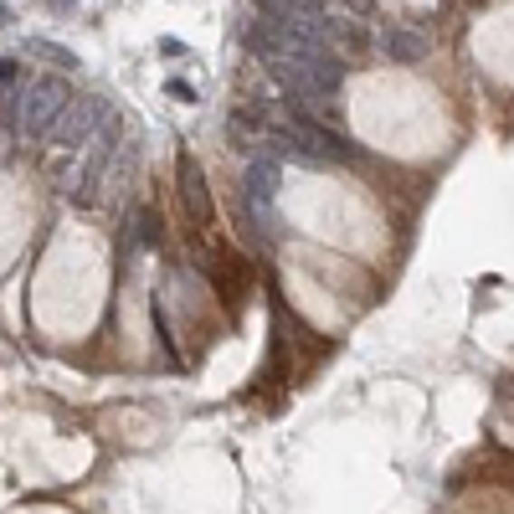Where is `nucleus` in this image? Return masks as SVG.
Instances as JSON below:
<instances>
[{"label": "nucleus", "instance_id": "nucleus-1", "mask_svg": "<svg viewBox=\"0 0 514 514\" xmlns=\"http://www.w3.org/2000/svg\"><path fill=\"white\" fill-rule=\"evenodd\" d=\"M62 109H67V88H62V82H57V78L36 82V93L26 88V98H21V128L42 134V128H47Z\"/></svg>", "mask_w": 514, "mask_h": 514}, {"label": "nucleus", "instance_id": "nucleus-2", "mask_svg": "<svg viewBox=\"0 0 514 514\" xmlns=\"http://www.w3.org/2000/svg\"><path fill=\"white\" fill-rule=\"evenodd\" d=\"M324 42L335 57H355V52H370V32L366 21L345 16V11H324Z\"/></svg>", "mask_w": 514, "mask_h": 514}, {"label": "nucleus", "instance_id": "nucleus-3", "mask_svg": "<svg viewBox=\"0 0 514 514\" xmlns=\"http://www.w3.org/2000/svg\"><path fill=\"white\" fill-rule=\"evenodd\" d=\"M381 52L391 57V62H422V57L433 52V36L396 21V26H386V32H381Z\"/></svg>", "mask_w": 514, "mask_h": 514}, {"label": "nucleus", "instance_id": "nucleus-4", "mask_svg": "<svg viewBox=\"0 0 514 514\" xmlns=\"http://www.w3.org/2000/svg\"><path fill=\"white\" fill-rule=\"evenodd\" d=\"M273 186H278V155H252V165H247V176H242V191H247V201H252L257 211H268V201H273Z\"/></svg>", "mask_w": 514, "mask_h": 514}, {"label": "nucleus", "instance_id": "nucleus-5", "mask_svg": "<svg viewBox=\"0 0 514 514\" xmlns=\"http://www.w3.org/2000/svg\"><path fill=\"white\" fill-rule=\"evenodd\" d=\"M180 191H186V206H191V222H195V226H211L216 206H211L206 180H201V165H195L191 155H180Z\"/></svg>", "mask_w": 514, "mask_h": 514}, {"label": "nucleus", "instance_id": "nucleus-6", "mask_svg": "<svg viewBox=\"0 0 514 514\" xmlns=\"http://www.w3.org/2000/svg\"><path fill=\"white\" fill-rule=\"evenodd\" d=\"M170 93H176L180 103H195V88H191V82H170Z\"/></svg>", "mask_w": 514, "mask_h": 514}]
</instances>
